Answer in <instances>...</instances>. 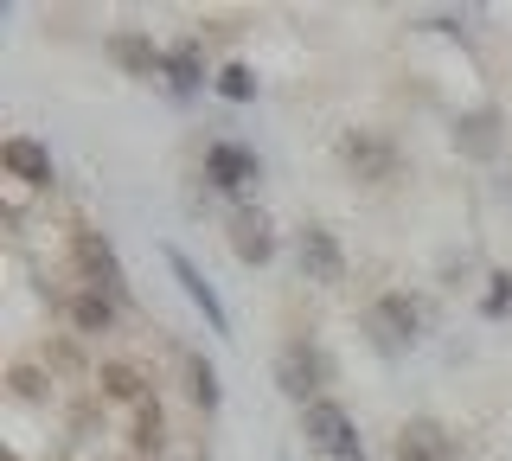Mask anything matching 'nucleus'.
I'll list each match as a JSON object with an SVG mask.
<instances>
[{"label": "nucleus", "instance_id": "19", "mask_svg": "<svg viewBox=\"0 0 512 461\" xmlns=\"http://www.w3.org/2000/svg\"><path fill=\"white\" fill-rule=\"evenodd\" d=\"M212 90H218L224 103H256V90H263V84H256V71H250V65H237V58H231V65H218Z\"/></svg>", "mask_w": 512, "mask_h": 461}, {"label": "nucleus", "instance_id": "6", "mask_svg": "<svg viewBox=\"0 0 512 461\" xmlns=\"http://www.w3.org/2000/svg\"><path fill=\"white\" fill-rule=\"evenodd\" d=\"M160 257H167V269H173V282H180V295L192 301V308L205 314V327L218 333V340H237V327H231V308H224V295L212 289V282H205V269L186 257L180 244H160Z\"/></svg>", "mask_w": 512, "mask_h": 461}, {"label": "nucleus", "instance_id": "7", "mask_svg": "<svg viewBox=\"0 0 512 461\" xmlns=\"http://www.w3.org/2000/svg\"><path fill=\"white\" fill-rule=\"evenodd\" d=\"M0 167H7V180L26 186V193H52V186H58L52 148H45L39 135H26V129H13L7 141H0Z\"/></svg>", "mask_w": 512, "mask_h": 461}, {"label": "nucleus", "instance_id": "14", "mask_svg": "<svg viewBox=\"0 0 512 461\" xmlns=\"http://www.w3.org/2000/svg\"><path fill=\"white\" fill-rule=\"evenodd\" d=\"M96 391L109 397V404H148L154 397V378H148V365H135V359H103L96 365Z\"/></svg>", "mask_w": 512, "mask_h": 461}, {"label": "nucleus", "instance_id": "12", "mask_svg": "<svg viewBox=\"0 0 512 461\" xmlns=\"http://www.w3.org/2000/svg\"><path fill=\"white\" fill-rule=\"evenodd\" d=\"M448 455H455V429L436 417H410L391 436V461H448Z\"/></svg>", "mask_w": 512, "mask_h": 461}, {"label": "nucleus", "instance_id": "8", "mask_svg": "<svg viewBox=\"0 0 512 461\" xmlns=\"http://www.w3.org/2000/svg\"><path fill=\"white\" fill-rule=\"evenodd\" d=\"M365 327L378 333V346L384 353H404V346L423 340V308L404 295V289H384L372 308H365Z\"/></svg>", "mask_w": 512, "mask_h": 461}, {"label": "nucleus", "instance_id": "13", "mask_svg": "<svg viewBox=\"0 0 512 461\" xmlns=\"http://www.w3.org/2000/svg\"><path fill=\"white\" fill-rule=\"evenodd\" d=\"M103 58L122 77H141V84H148V77H160V65H167V45H154L148 33H109L103 39Z\"/></svg>", "mask_w": 512, "mask_h": 461}, {"label": "nucleus", "instance_id": "18", "mask_svg": "<svg viewBox=\"0 0 512 461\" xmlns=\"http://www.w3.org/2000/svg\"><path fill=\"white\" fill-rule=\"evenodd\" d=\"M128 429H135V449L141 455H160V442H167V410H160V397H148V404H135V417H128Z\"/></svg>", "mask_w": 512, "mask_h": 461}, {"label": "nucleus", "instance_id": "2", "mask_svg": "<svg viewBox=\"0 0 512 461\" xmlns=\"http://www.w3.org/2000/svg\"><path fill=\"white\" fill-rule=\"evenodd\" d=\"M199 180L224 199L250 205V193L263 186V154L244 148V141H231V135H218V141H205V154H199Z\"/></svg>", "mask_w": 512, "mask_h": 461}, {"label": "nucleus", "instance_id": "3", "mask_svg": "<svg viewBox=\"0 0 512 461\" xmlns=\"http://www.w3.org/2000/svg\"><path fill=\"white\" fill-rule=\"evenodd\" d=\"M276 385L295 397V410L314 404V397H327V385H333V359L320 353L314 333H288V340H282V353H276Z\"/></svg>", "mask_w": 512, "mask_h": 461}, {"label": "nucleus", "instance_id": "11", "mask_svg": "<svg viewBox=\"0 0 512 461\" xmlns=\"http://www.w3.org/2000/svg\"><path fill=\"white\" fill-rule=\"evenodd\" d=\"M231 250H237V263H250V269H263V263H276V225H269V212L263 205H231Z\"/></svg>", "mask_w": 512, "mask_h": 461}, {"label": "nucleus", "instance_id": "16", "mask_svg": "<svg viewBox=\"0 0 512 461\" xmlns=\"http://www.w3.org/2000/svg\"><path fill=\"white\" fill-rule=\"evenodd\" d=\"M180 372H186V397L212 417V410L224 404V378H218V365L205 359V353H180Z\"/></svg>", "mask_w": 512, "mask_h": 461}, {"label": "nucleus", "instance_id": "20", "mask_svg": "<svg viewBox=\"0 0 512 461\" xmlns=\"http://www.w3.org/2000/svg\"><path fill=\"white\" fill-rule=\"evenodd\" d=\"M487 282H493V289L480 295V314H487V321H506V314H512V276L500 269V276H487Z\"/></svg>", "mask_w": 512, "mask_h": 461}, {"label": "nucleus", "instance_id": "10", "mask_svg": "<svg viewBox=\"0 0 512 461\" xmlns=\"http://www.w3.org/2000/svg\"><path fill=\"white\" fill-rule=\"evenodd\" d=\"M122 308H128V301H116V295L84 289V282H77L71 301H64V321H71L77 340H109V333L122 327Z\"/></svg>", "mask_w": 512, "mask_h": 461}, {"label": "nucleus", "instance_id": "9", "mask_svg": "<svg viewBox=\"0 0 512 461\" xmlns=\"http://www.w3.org/2000/svg\"><path fill=\"white\" fill-rule=\"evenodd\" d=\"M340 161H346V173H359L365 186L397 180V148H391V135H378V129H352V135H340Z\"/></svg>", "mask_w": 512, "mask_h": 461}, {"label": "nucleus", "instance_id": "15", "mask_svg": "<svg viewBox=\"0 0 512 461\" xmlns=\"http://www.w3.org/2000/svg\"><path fill=\"white\" fill-rule=\"evenodd\" d=\"M160 77H167V90H173V97H192V90H212V77H205V52H199V39H180V45H167V65H160Z\"/></svg>", "mask_w": 512, "mask_h": 461}, {"label": "nucleus", "instance_id": "4", "mask_svg": "<svg viewBox=\"0 0 512 461\" xmlns=\"http://www.w3.org/2000/svg\"><path fill=\"white\" fill-rule=\"evenodd\" d=\"M71 269L84 276V289H103V295L128 301V269H122V257H116V244H109V231L77 225V231H71Z\"/></svg>", "mask_w": 512, "mask_h": 461}, {"label": "nucleus", "instance_id": "1", "mask_svg": "<svg viewBox=\"0 0 512 461\" xmlns=\"http://www.w3.org/2000/svg\"><path fill=\"white\" fill-rule=\"evenodd\" d=\"M295 417H301V436H308L314 461H372V449H365V436H359V417H352L340 397H314Z\"/></svg>", "mask_w": 512, "mask_h": 461}, {"label": "nucleus", "instance_id": "22", "mask_svg": "<svg viewBox=\"0 0 512 461\" xmlns=\"http://www.w3.org/2000/svg\"><path fill=\"white\" fill-rule=\"evenodd\" d=\"M7 461H20V455H13V449H7Z\"/></svg>", "mask_w": 512, "mask_h": 461}, {"label": "nucleus", "instance_id": "21", "mask_svg": "<svg viewBox=\"0 0 512 461\" xmlns=\"http://www.w3.org/2000/svg\"><path fill=\"white\" fill-rule=\"evenodd\" d=\"M276 461H295V455H288V449H282V455H276Z\"/></svg>", "mask_w": 512, "mask_h": 461}, {"label": "nucleus", "instance_id": "5", "mask_svg": "<svg viewBox=\"0 0 512 461\" xmlns=\"http://www.w3.org/2000/svg\"><path fill=\"white\" fill-rule=\"evenodd\" d=\"M295 263L301 276L320 282V289H340L346 282V244L333 225H320V218H308V225H295Z\"/></svg>", "mask_w": 512, "mask_h": 461}, {"label": "nucleus", "instance_id": "17", "mask_svg": "<svg viewBox=\"0 0 512 461\" xmlns=\"http://www.w3.org/2000/svg\"><path fill=\"white\" fill-rule=\"evenodd\" d=\"M455 148L480 154V161H487V154H500V116H493V109H480V116H461V122H455Z\"/></svg>", "mask_w": 512, "mask_h": 461}]
</instances>
